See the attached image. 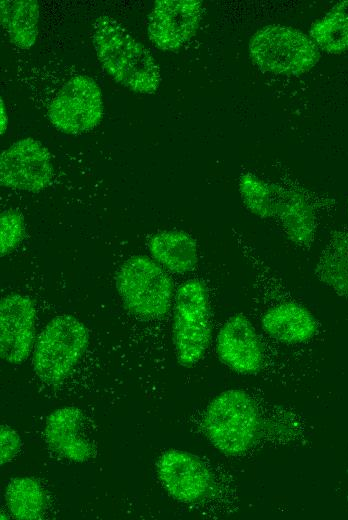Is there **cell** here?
<instances>
[{"mask_svg":"<svg viewBox=\"0 0 348 520\" xmlns=\"http://www.w3.org/2000/svg\"><path fill=\"white\" fill-rule=\"evenodd\" d=\"M92 42L99 62L116 82L136 93L157 91L161 76L154 57L120 22L98 17Z\"/></svg>","mask_w":348,"mask_h":520,"instance_id":"6da1fadb","label":"cell"},{"mask_svg":"<svg viewBox=\"0 0 348 520\" xmlns=\"http://www.w3.org/2000/svg\"><path fill=\"white\" fill-rule=\"evenodd\" d=\"M203 426L207 438L219 451L237 456L257 442L261 418L253 399L245 391L230 389L209 403Z\"/></svg>","mask_w":348,"mask_h":520,"instance_id":"7a4b0ae2","label":"cell"},{"mask_svg":"<svg viewBox=\"0 0 348 520\" xmlns=\"http://www.w3.org/2000/svg\"><path fill=\"white\" fill-rule=\"evenodd\" d=\"M252 61L262 71L277 75H300L318 62L319 49L310 36L284 25L258 29L249 41Z\"/></svg>","mask_w":348,"mask_h":520,"instance_id":"3957f363","label":"cell"},{"mask_svg":"<svg viewBox=\"0 0 348 520\" xmlns=\"http://www.w3.org/2000/svg\"><path fill=\"white\" fill-rule=\"evenodd\" d=\"M209 295L197 279L184 282L177 290L172 319V339L178 363L196 364L205 354L211 338Z\"/></svg>","mask_w":348,"mask_h":520,"instance_id":"277c9868","label":"cell"},{"mask_svg":"<svg viewBox=\"0 0 348 520\" xmlns=\"http://www.w3.org/2000/svg\"><path fill=\"white\" fill-rule=\"evenodd\" d=\"M117 291L129 311L144 318L161 317L170 308L173 282L153 258L135 255L116 273Z\"/></svg>","mask_w":348,"mask_h":520,"instance_id":"5b68a950","label":"cell"},{"mask_svg":"<svg viewBox=\"0 0 348 520\" xmlns=\"http://www.w3.org/2000/svg\"><path fill=\"white\" fill-rule=\"evenodd\" d=\"M88 343V330L80 320L69 314L54 317L36 342L35 373L45 382H60L79 362Z\"/></svg>","mask_w":348,"mask_h":520,"instance_id":"8992f818","label":"cell"},{"mask_svg":"<svg viewBox=\"0 0 348 520\" xmlns=\"http://www.w3.org/2000/svg\"><path fill=\"white\" fill-rule=\"evenodd\" d=\"M104 105L98 84L89 76L76 75L56 93L48 107L52 125L67 134H81L98 126Z\"/></svg>","mask_w":348,"mask_h":520,"instance_id":"52a82bcc","label":"cell"},{"mask_svg":"<svg viewBox=\"0 0 348 520\" xmlns=\"http://www.w3.org/2000/svg\"><path fill=\"white\" fill-rule=\"evenodd\" d=\"M53 178L51 155L33 138H23L6 148L0 157V184L3 187L38 192Z\"/></svg>","mask_w":348,"mask_h":520,"instance_id":"ba28073f","label":"cell"},{"mask_svg":"<svg viewBox=\"0 0 348 520\" xmlns=\"http://www.w3.org/2000/svg\"><path fill=\"white\" fill-rule=\"evenodd\" d=\"M201 17L199 0H157L148 19L149 38L161 50H177L195 34Z\"/></svg>","mask_w":348,"mask_h":520,"instance_id":"9c48e42d","label":"cell"},{"mask_svg":"<svg viewBox=\"0 0 348 520\" xmlns=\"http://www.w3.org/2000/svg\"><path fill=\"white\" fill-rule=\"evenodd\" d=\"M157 473L167 492L177 501L196 503L209 493L212 474L197 456L182 450H168L157 463Z\"/></svg>","mask_w":348,"mask_h":520,"instance_id":"30bf717a","label":"cell"},{"mask_svg":"<svg viewBox=\"0 0 348 520\" xmlns=\"http://www.w3.org/2000/svg\"><path fill=\"white\" fill-rule=\"evenodd\" d=\"M36 311L32 300L11 293L0 303V355L10 364H20L28 357L35 332Z\"/></svg>","mask_w":348,"mask_h":520,"instance_id":"8fae6325","label":"cell"},{"mask_svg":"<svg viewBox=\"0 0 348 520\" xmlns=\"http://www.w3.org/2000/svg\"><path fill=\"white\" fill-rule=\"evenodd\" d=\"M216 351L220 361L239 374H255L262 368V344L252 323L242 314L231 316L223 324Z\"/></svg>","mask_w":348,"mask_h":520,"instance_id":"7c38bea8","label":"cell"},{"mask_svg":"<svg viewBox=\"0 0 348 520\" xmlns=\"http://www.w3.org/2000/svg\"><path fill=\"white\" fill-rule=\"evenodd\" d=\"M45 438L53 451L70 461L84 462L92 456L84 415L76 407L53 411L45 422Z\"/></svg>","mask_w":348,"mask_h":520,"instance_id":"4fadbf2b","label":"cell"},{"mask_svg":"<svg viewBox=\"0 0 348 520\" xmlns=\"http://www.w3.org/2000/svg\"><path fill=\"white\" fill-rule=\"evenodd\" d=\"M262 326L271 338L286 344L305 342L317 330L313 314L295 302H283L269 308L263 315Z\"/></svg>","mask_w":348,"mask_h":520,"instance_id":"5bb4252c","label":"cell"},{"mask_svg":"<svg viewBox=\"0 0 348 520\" xmlns=\"http://www.w3.org/2000/svg\"><path fill=\"white\" fill-rule=\"evenodd\" d=\"M286 236L298 245H308L315 235V216L306 198L298 191L277 185L275 217Z\"/></svg>","mask_w":348,"mask_h":520,"instance_id":"9a60e30c","label":"cell"},{"mask_svg":"<svg viewBox=\"0 0 348 520\" xmlns=\"http://www.w3.org/2000/svg\"><path fill=\"white\" fill-rule=\"evenodd\" d=\"M148 250L158 264L173 273H188L198 263L196 241L181 230H165L154 234L148 241Z\"/></svg>","mask_w":348,"mask_h":520,"instance_id":"2e32d148","label":"cell"},{"mask_svg":"<svg viewBox=\"0 0 348 520\" xmlns=\"http://www.w3.org/2000/svg\"><path fill=\"white\" fill-rule=\"evenodd\" d=\"M0 15L1 25L12 44L21 49L35 44L39 24L36 0H1Z\"/></svg>","mask_w":348,"mask_h":520,"instance_id":"e0dca14e","label":"cell"},{"mask_svg":"<svg viewBox=\"0 0 348 520\" xmlns=\"http://www.w3.org/2000/svg\"><path fill=\"white\" fill-rule=\"evenodd\" d=\"M309 34L319 50L329 54L348 51V0L336 3L315 21Z\"/></svg>","mask_w":348,"mask_h":520,"instance_id":"ac0fdd59","label":"cell"},{"mask_svg":"<svg viewBox=\"0 0 348 520\" xmlns=\"http://www.w3.org/2000/svg\"><path fill=\"white\" fill-rule=\"evenodd\" d=\"M5 500L11 515L21 520L42 518L46 508L45 491L32 477H16L9 481Z\"/></svg>","mask_w":348,"mask_h":520,"instance_id":"d6986e66","label":"cell"},{"mask_svg":"<svg viewBox=\"0 0 348 520\" xmlns=\"http://www.w3.org/2000/svg\"><path fill=\"white\" fill-rule=\"evenodd\" d=\"M318 277L336 292L348 296V235L336 236L317 265Z\"/></svg>","mask_w":348,"mask_h":520,"instance_id":"ffe728a7","label":"cell"},{"mask_svg":"<svg viewBox=\"0 0 348 520\" xmlns=\"http://www.w3.org/2000/svg\"><path fill=\"white\" fill-rule=\"evenodd\" d=\"M276 186L252 173L239 178V193L245 207L261 219L275 217Z\"/></svg>","mask_w":348,"mask_h":520,"instance_id":"44dd1931","label":"cell"},{"mask_svg":"<svg viewBox=\"0 0 348 520\" xmlns=\"http://www.w3.org/2000/svg\"><path fill=\"white\" fill-rule=\"evenodd\" d=\"M25 223L22 214L14 209H8L0 216V254L11 253L23 240Z\"/></svg>","mask_w":348,"mask_h":520,"instance_id":"7402d4cb","label":"cell"},{"mask_svg":"<svg viewBox=\"0 0 348 520\" xmlns=\"http://www.w3.org/2000/svg\"><path fill=\"white\" fill-rule=\"evenodd\" d=\"M21 447V439L18 433L7 425L0 428V463L4 465L10 462L18 454Z\"/></svg>","mask_w":348,"mask_h":520,"instance_id":"603a6c76","label":"cell"},{"mask_svg":"<svg viewBox=\"0 0 348 520\" xmlns=\"http://www.w3.org/2000/svg\"><path fill=\"white\" fill-rule=\"evenodd\" d=\"M0 104H1L0 126H1V135H3L7 130L8 116H7L6 107H5V104H4V101L2 98H1Z\"/></svg>","mask_w":348,"mask_h":520,"instance_id":"cb8c5ba5","label":"cell"}]
</instances>
